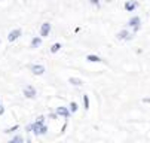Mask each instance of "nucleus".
Here are the masks:
<instances>
[{
	"mask_svg": "<svg viewBox=\"0 0 150 143\" xmlns=\"http://www.w3.org/2000/svg\"><path fill=\"white\" fill-rule=\"evenodd\" d=\"M61 48H62V43L55 42V43L51 46V54H57V52H59V51H61Z\"/></svg>",
	"mask_w": 150,
	"mask_h": 143,
	"instance_id": "14",
	"label": "nucleus"
},
{
	"mask_svg": "<svg viewBox=\"0 0 150 143\" xmlns=\"http://www.w3.org/2000/svg\"><path fill=\"white\" fill-rule=\"evenodd\" d=\"M86 61L88 63H101L103 58L100 55H97V54H88L86 55Z\"/></svg>",
	"mask_w": 150,
	"mask_h": 143,
	"instance_id": "10",
	"label": "nucleus"
},
{
	"mask_svg": "<svg viewBox=\"0 0 150 143\" xmlns=\"http://www.w3.org/2000/svg\"><path fill=\"white\" fill-rule=\"evenodd\" d=\"M88 2H89L92 6H98V8H100V0H88Z\"/></svg>",
	"mask_w": 150,
	"mask_h": 143,
	"instance_id": "18",
	"label": "nucleus"
},
{
	"mask_svg": "<svg viewBox=\"0 0 150 143\" xmlns=\"http://www.w3.org/2000/svg\"><path fill=\"white\" fill-rule=\"evenodd\" d=\"M82 101H83V109H85V110H89V107H91L89 95H88V94H83V95H82Z\"/></svg>",
	"mask_w": 150,
	"mask_h": 143,
	"instance_id": "12",
	"label": "nucleus"
},
{
	"mask_svg": "<svg viewBox=\"0 0 150 143\" xmlns=\"http://www.w3.org/2000/svg\"><path fill=\"white\" fill-rule=\"evenodd\" d=\"M24 142V139L21 137V136H15L12 140H11V143H23Z\"/></svg>",
	"mask_w": 150,
	"mask_h": 143,
	"instance_id": "16",
	"label": "nucleus"
},
{
	"mask_svg": "<svg viewBox=\"0 0 150 143\" xmlns=\"http://www.w3.org/2000/svg\"><path fill=\"white\" fill-rule=\"evenodd\" d=\"M16 130H18V125H13V127H11V128L5 130V133H6V134H11V133H15Z\"/></svg>",
	"mask_w": 150,
	"mask_h": 143,
	"instance_id": "17",
	"label": "nucleus"
},
{
	"mask_svg": "<svg viewBox=\"0 0 150 143\" xmlns=\"http://www.w3.org/2000/svg\"><path fill=\"white\" fill-rule=\"evenodd\" d=\"M19 36H21V30H19V28H15V30H12V31L8 34V40H9V42H15Z\"/></svg>",
	"mask_w": 150,
	"mask_h": 143,
	"instance_id": "9",
	"label": "nucleus"
},
{
	"mask_svg": "<svg viewBox=\"0 0 150 143\" xmlns=\"http://www.w3.org/2000/svg\"><path fill=\"white\" fill-rule=\"evenodd\" d=\"M69 84L73 87H82L83 85V80L80 78H69Z\"/></svg>",
	"mask_w": 150,
	"mask_h": 143,
	"instance_id": "11",
	"label": "nucleus"
},
{
	"mask_svg": "<svg viewBox=\"0 0 150 143\" xmlns=\"http://www.w3.org/2000/svg\"><path fill=\"white\" fill-rule=\"evenodd\" d=\"M128 27H131L132 28V33L135 34L140 28H141V18L138 15H134L129 18V21H128Z\"/></svg>",
	"mask_w": 150,
	"mask_h": 143,
	"instance_id": "1",
	"label": "nucleus"
},
{
	"mask_svg": "<svg viewBox=\"0 0 150 143\" xmlns=\"http://www.w3.org/2000/svg\"><path fill=\"white\" fill-rule=\"evenodd\" d=\"M55 112L58 113V116H62L64 119H69V118H70V115H71L70 109H69V107H66V106H58Z\"/></svg>",
	"mask_w": 150,
	"mask_h": 143,
	"instance_id": "5",
	"label": "nucleus"
},
{
	"mask_svg": "<svg viewBox=\"0 0 150 143\" xmlns=\"http://www.w3.org/2000/svg\"><path fill=\"white\" fill-rule=\"evenodd\" d=\"M105 2H107V3H110V0H105Z\"/></svg>",
	"mask_w": 150,
	"mask_h": 143,
	"instance_id": "23",
	"label": "nucleus"
},
{
	"mask_svg": "<svg viewBox=\"0 0 150 143\" xmlns=\"http://www.w3.org/2000/svg\"><path fill=\"white\" fill-rule=\"evenodd\" d=\"M69 109H70V112H71V113H76V112L79 110V105L76 103V101H71V103L69 105Z\"/></svg>",
	"mask_w": 150,
	"mask_h": 143,
	"instance_id": "15",
	"label": "nucleus"
},
{
	"mask_svg": "<svg viewBox=\"0 0 150 143\" xmlns=\"http://www.w3.org/2000/svg\"><path fill=\"white\" fill-rule=\"evenodd\" d=\"M23 92H24V97H27V98H34V97L37 95V91H36V88H34V87H31V85L25 87Z\"/></svg>",
	"mask_w": 150,
	"mask_h": 143,
	"instance_id": "8",
	"label": "nucleus"
},
{
	"mask_svg": "<svg viewBox=\"0 0 150 143\" xmlns=\"http://www.w3.org/2000/svg\"><path fill=\"white\" fill-rule=\"evenodd\" d=\"M143 101H144V103H149V105H150V98H143Z\"/></svg>",
	"mask_w": 150,
	"mask_h": 143,
	"instance_id": "22",
	"label": "nucleus"
},
{
	"mask_svg": "<svg viewBox=\"0 0 150 143\" xmlns=\"http://www.w3.org/2000/svg\"><path fill=\"white\" fill-rule=\"evenodd\" d=\"M42 36H36V37H33L31 39V48H39L40 45H42Z\"/></svg>",
	"mask_w": 150,
	"mask_h": 143,
	"instance_id": "13",
	"label": "nucleus"
},
{
	"mask_svg": "<svg viewBox=\"0 0 150 143\" xmlns=\"http://www.w3.org/2000/svg\"><path fill=\"white\" fill-rule=\"evenodd\" d=\"M51 30H52V26H51V23H43L40 26V36L42 37H48L49 34H51Z\"/></svg>",
	"mask_w": 150,
	"mask_h": 143,
	"instance_id": "4",
	"label": "nucleus"
},
{
	"mask_svg": "<svg viewBox=\"0 0 150 143\" xmlns=\"http://www.w3.org/2000/svg\"><path fill=\"white\" fill-rule=\"evenodd\" d=\"M33 125V133L36 134V136H45L46 133H48V127L45 125V122H43V124H42V122H34V124H31Z\"/></svg>",
	"mask_w": 150,
	"mask_h": 143,
	"instance_id": "2",
	"label": "nucleus"
},
{
	"mask_svg": "<svg viewBox=\"0 0 150 143\" xmlns=\"http://www.w3.org/2000/svg\"><path fill=\"white\" fill-rule=\"evenodd\" d=\"M3 113H5V107L0 105V115H3Z\"/></svg>",
	"mask_w": 150,
	"mask_h": 143,
	"instance_id": "21",
	"label": "nucleus"
},
{
	"mask_svg": "<svg viewBox=\"0 0 150 143\" xmlns=\"http://www.w3.org/2000/svg\"><path fill=\"white\" fill-rule=\"evenodd\" d=\"M132 36H134V33H132V34L128 33V30H125V28H122V30H119V31L116 33V39H117V40H131Z\"/></svg>",
	"mask_w": 150,
	"mask_h": 143,
	"instance_id": "3",
	"label": "nucleus"
},
{
	"mask_svg": "<svg viewBox=\"0 0 150 143\" xmlns=\"http://www.w3.org/2000/svg\"><path fill=\"white\" fill-rule=\"evenodd\" d=\"M137 8H138V2H135V0H126L123 5V9L126 12H134Z\"/></svg>",
	"mask_w": 150,
	"mask_h": 143,
	"instance_id": "7",
	"label": "nucleus"
},
{
	"mask_svg": "<svg viewBox=\"0 0 150 143\" xmlns=\"http://www.w3.org/2000/svg\"><path fill=\"white\" fill-rule=\"evenodd\" d=\"M30 70H31V73L34 76H42L45 73V66H42V64H31Z\"/></svg>",
	"mask_w": 150,
	"mask_h": 143,
	"instance_id": "6",
	"label": "nucleus"
},
{
	"mask_svg": "<svg viewBox=\"0 0 150 143\" xmlns=\"http://www.w3.org/2000/svg\"><path fill=\"white\" fill-rule=\"evenodd\" d=\"M37 122H42V124H43V122H45V116H37Z\"/></svg>",
	"mask_w": 150,
	"mask_h": 143,
	"instance_id": "19",
	"label": "nucleus"
},
{
	"mask_svg": "<svg viewBox=\"0 0 150 143\" xmlns=\"http://www.w3.org/2000/svg\"><path fill=\"white\" fill-rule=\"evenodd\" d=\"M49 118H51V119H57V118H58V113H57V112H55V113H49Z\"/></svg>",
	"mask_w": 150,
	"mask_h": 143,
	"instance_id": "20",
	"label": "nucleus"
}]
</instances>
